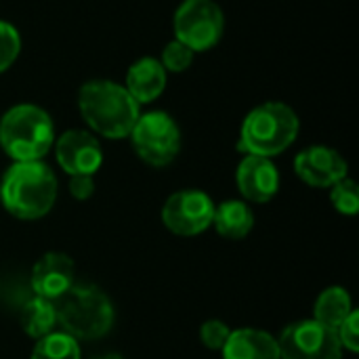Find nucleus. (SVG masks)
Returning <instances> with one entry per match:
<instances>
[{
	"label": "nucleus",
	"mask_w": 359,
	"mask_h": 359,
	"mask_svg": "<svg viewBox=\"0 0 359 359\" xmlns=\"http://www.w3.org/2000/svg\"><path fill=\"white\" fill-rule=\"evenodd\" d=\"M78 107L84 122L107 139L128 137L141 114L139 103L114 80L84 82L78 93Z\"/></svg>",
	"instance_id": "1"
},
{
	"label": "nucleus",
	"mask_w": 359,
	"mask_h": 359,
	"mask_svg": "<svg viewBox=\"0 0 359 359\" xmlns=\"http://www.w3.org/2000/svg\"><path fill=\"white\" fill-rule=\"evenodd\" d=\"M0 200L2 206L17 219H40L57 200V179L40 160L15 162L2 177Z\"/></svg>",
	"instance_id": "2"
},
{
	"label": "nucleus",
	"mask_w": 359,
	"mask_h": 359,
	"mask_svg": "<svg viewBox=\"0 0 359 359\" xmlns=\"http://www.w3.org/2000/svg\"><path fill=\"white\" fill-rule=\"evenodd\" d=\"M299 126V116L290 105L282 101L263 103L246 116L238 149L246 156H278L294 143Z\"/></svg>",
	"instance_id": "3"
},
{
	"label": "nucleus",
	"mask_w": 359,
	"mask_h": 359,
	"mask_svg": "<svg viewBox=\"0 0 359 359\" xmlns=\"http://www.w3.org/2000/svg\"><path fill=\"white\" fill-rule=\"evenodd\" d=\"M55 145V126L50 116L32 103L11 107L0 120V147L15 162H34L44 158Z\"/></svg>",
	"instance_id": "4"
},
{
	"label": "nucleus",
	"mask_w": 359,
	"mask_h": 359,
	"mask_svg": "<svg viewBox=\"0 0 359 359\" xmlns=\"http://www.w3.org/2000/svg\"><path fill=\"white\" fill-rule=\"evenodd\" d=\"M57 322L63 332L76 341H95L105 337L114 326V305L95 286H72L63 297L53 301Z\"/></svg>",
	"instance_id": "5"
},
{
	"label": "nucleus",
	"mask_w": 359,
	"mask_h": 359,
	"mask_svg": "<svg viewBox=\"0 0 359 359\" xmlns=\"http://www.w3.org/2000/svg\"><path fill=\"white\" fill-rule=\"evenodd\" d=\"M175 38L194 53L210 50L225 32V17L215 0H183L175 11Z\"/></svg>",
	"instance_id": "6"
},
{
	"label": "nucleus",
	"mask_w": 359,
	"mask_h": 359,
	"mask_svg": "<svg viewBox=\"0 0 359 359\" xmlns=\"http://www.w3.org/2000/svg\"><path fill=\"white\" fill-rule=\"evenodd\" d=\"M128 137L137 156L151 166L170 164L181 149V130L166 111L139 114Z\"/></svg>",
	"instance_id": "7"
},
{
	"label": "nucleus",
	"mask_w": 359,
	"mask_h": 359,
	"mask_svg": "<svg viewBox=\"0 0 359 359\" xmlns=\"http://www.w3.org/2000/svg\"><path fill=\"white\" fill-rule=\"evenodd\" d=\"M280 359H341L337 330L316 320L294 322L278 339Z\"/></svg>",
	"instance_id": "8"
},
{
	"label": "nucleus",
	"mask_w": 359,
	"mask_h": 359,
	"mask_svg": "<svg viewBox=\"0 0 359 359\" xmlns=\"http://www.w3.org/2000/svg\"><path fill=\"white\" fill-rule=\"evenodd\" d=\"M215 204L198 189H183L172 194L164 208L162 221L177 236H198L212 225Z\"/></svg>",
	"instance_id": "9"
},
{
	"label": "nucleus",
	"mask_w": 359,
	"mask_h": 359,
	"mask_svg": "<svg viewBox=\"0 0 359 359\" xmlns=\"http://www.w3.org/2000/svg\"><path fill=\"white\" fill-rule=\"evenodd\" d=\"M55 156L59 166L69 175L93 177L103 164V151L99 141L86 130H65L55 141Z\"/></svg>",
	"instance_id": "10"
},
{
	"label": "nucleus",
	"mask_w": 359,
	"mask_h": 359,
	"mask_svg": "<svg viewBox=\"0 0 359 359\" xmlns=\"http://www.w3.org/2000/svg\"><path fill=\"white\" fill-rule=\"evenodd\" d=\"M294 170L311 187H332L347 177V162L332 147L311 145L294 158Z\"/></svg>",
	"instance_id": "11"
},
{
	"label": "nucleus",
	"mask_w": 359,
	"mask_h": 359,
	"mask_svg": "<svg viewBox=\"0 0 359 359\" xmlns=\"http://www.w3.org/2000/svg\"><path fill=\"white\" fill-rule=\"evenodd\" d=\"M76 282L74 261L63 252H46L32 269V292L46 301H57Z\"/></svg>",
	"instance_id": "12"
},
{
	"label": "nucleus",
	"mask_w": 359,
	"mask_h": 359,
	"mask_svg": "<svg viewBox=\"0 0 359 359\" xmlns=\"http://www.w3.org/2000/svg\"><path fill=\"white\" fill-rule=\"evenodd\" d=\"M236 183L240 194L257 204L269 202L280 189V172L269 158L246 156L236 170Z\"/></svg>",
	"instance_id": "13"
},
{
	"label": "nucleus",
	"mask_w": 359,
	"mask_h": 359,
	"mask_svg": "<svg viewBox=\"0 0 359 359\" xmlns=\"http://www.w3.org/2000/svg\"><path fill=\"white\" fill-rule=\"evenodd\" d=\"M166 69L154 57H141L126 72V82L122 84L126 93L141 105L156 101L166 88Z\"/></svg>",
	"instance_id": "14"
},
{
	"label": "nucleus",
	"mask_w": 359,
	"mask_h": 359,
	"mask_svg": "<svg viewBox=\"0 0 359 359\" xmlns=\"http://www.w3.org/2000/svg\"><path fill=\"white\" fill-rule=\"evenodd\" d=\"M221 351L223 359H280L278 341L271 334L252 328L233 330Z\"/></svg>",
	"instance_id": "15"
},
{
	"label": "nucleus",
	"mask_w": 359,
	"mask_h": 359,
	"mask_svg": "<svg viewBox=\"0 0 359 359\" xmlns=\"http://www.w3.org/2000/svg\"><path fill=\"white\" fill-rule=\"evenodd\" d=\"M212 225L217 227V231L223 238L242 240L250 233V229L255 225V215L248 208V204L229 200V202H223L221 206H215Z\"/></svg>",
	"instance_id": "16"
},
{
	"label": "nucleus",
	"mask_w": 359,
	"mask_h": 359,
	"mask_svg": "<svg viewBox=\"0 0 359 359\" xmlns=\"http://www.w3.org/2000/svg\"><path fill=\"white\" fill-rule=\"evenodd\" d=\"M57 324V316H55V307L53 301L40 299V297H29L23 307H21V328L25 330L27 337L32 339H42L46 334L53 332Z\"/></svg>",
	"instance_id": "17"
},
{
	"label": "nucleus",
	"mask_w": 359,
	"mask_h": 359,
	"mask_svg": "<svg viewBox=\"0 0 359 359\" xmlns=\"http://www.w3.org/2000/svg\"><path fill=\"white\" fill-rule=\"evenodd\" d=\"M351 311L353 309H351L349 292L341 286H332L326 288L316 303V322L337 330Z\"/></svg>",
	"instance_id": "18"
},
{
	"label": "nucleus",
	"mask_w": 359,
	"mask_h": 359,
	"mask_svg": "<svg viewBox=\"0 0 359 359\" xmlns=\"http://www.w3.org/2000/svg\"><path fill=\"white\" fill-rule=\"evenodd\" d=\"M32 359H80V347L67 332H50L38 339Z\"/></svg>",
	"instance_id": "19"
},
{
	"label": "nucleus",
	"mask_w": 359,
	"mask_h": 359,
	"mask_svg": "<svg viewBox=\"0 0 359 359\" xmlns=\"http://www.w3.org/2000/svg\"><path fill=\"white\" fill-rule=\"evenodd\" d=\"M330 189H332V191H330V200H332L334 208H337L341 215H349V217L358 215L359 189L358 185H355V181H351V179L345 177L343 181L334 183Z\"/></svg>",
	"instance_id": "20"
},
{
	"label": "nucleus",
	"mask_w": 359,
	"mask_h": 359,
	"mask_svg": "<svg viewBox=\"0 0 359 359\" xmlns=\"http://www.w3.org/2000/svg\"><path fill=\"white\" fill-rule=\"evenodd\" d=\"M194 57H196V53H194L187 44H183V42H179V40L175 38V40H170V42L164 46L160 63H162V67H164L166 72L179 74V72H185V69L191 67Z\"/></svg>",
	"instance_id": "21"
},
{
	"label": "nucleus",
	"mask_w": 359,
	"mask_h": 359,
	"mask_svg": "<svg viewBox=\"0 0 359 359\" xmlns=\"http://www.w3.org/2000/svg\"><path fill=\"white\" fill-rule=\"evenodd\" d=\"M21 36L15 25L0 21V74L6 72L19 57Z\"/></svg>",
	"instance_id": "22"
},
{
	"label": "nucleus",
	"mask_w": 359,
	"mask_h": 359,
	"mask_svg": "<svg viewBox=\"0 0 359 359\" xmlns=\"http://www.w3.org/2000/svg\"><path fill=\"white\" fill-rule=\"evenodd\" d=\"M229 334H231L229 326L221 320H208L202 324V330H200V339H202L204 347H208V349H223Z\"/></svg>",
	"instance_id": "23"
},
{
	"label": "nucleus",
	"mask_w": 359,
	"mask_h": 359,
	"mask_svg": "<svg viewBox=\"0 0 359 359\" xmlns=\"http://www.w3.org/2000/svg\"><path fill=\"white\" fill-rule=\"evenodd\" d=\"M337 337H339V343L341 347L349 349L351 353H358L359 349V313L353 309L345 320L343 324L337 328Z\"/></svg>",
	"instance_id": "24"
},
{
	"label": "nucleus",
	"mask_w": 359,
	"mask_h": 359,
	"mask_svg": "<svg viewBox=\"0 0 359 359\" xmlns=\"http://www.w3.org/2000/svg\"><path fill=\"white\" fill-rule=\"evenodd\" d=\"M69 194L76 200H88L95 194V181L88 175H76L69 179Z\"/></svg>",
	"instance_id": "25"
},
{
	"label": "nucleus",
	"mask_w": 359,
	"mask_h": 359,
	"mask_svg": "<svg viewBox=\"0 0 359 359\" xmlns=\"http://www.w3.org/2000/svg\"><path fill=\"white\" fill-rule=\"evenodd\" d=\"M95 359H122L120 355H114V353H109V355H101V358H95Z\"/></svg>",
	"instance_id": "26"
}]
</instances>
